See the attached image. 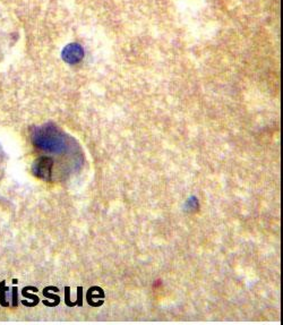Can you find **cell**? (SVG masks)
Returning <instances> with one entry per match:
<instances>
[{"instance_id": "obj_10", "label": "cell", "mask_w": 283, "mask_h": 325, "mask_svg": "<svg viewBox=\"0 0 283 325\" xmlns=\"http://www.w3.org/2000/svg\"><path fill=\"white\" fill-rule=\"evenodd\" d=\"M17 282H19V281H17V280H16V279H14V280H13V283H14V284H16Z\"/></svg>"}, {"instance_id": "obj_1", "label": "cell", "mask_w": 283, "mask_h": 325, "mask_svg": "<svg viewBox=\"0 0 283 325\" xmlns=\"http://www.w3.org/2000/svg\"><path fill=\"white\" fill-rule=\"evenodd\" d=\"M32 142L40 150L55 153L64 152L67 146V137L53 124L35 128L32 134Z\"/></svg>"}, {"instance_id": "obj_7", "label": "cell", "mask_w": 283, "mask_h": 325, "mask_svg": "<svg viewBox=\"0 0 283 325\" xmlns=\"http://www.w3.org/2000/svg\"><path fill=\"white\" fill-rule=\"evenodd\" d=\"M17 288L16 287H13V290H12V298H13V302H12V306L14 307H17L19 306V296H17Z\"/></svg>"}, {"instance_id": "obj_6", "label": "cell", "mask_w": 283, "mask_h": 325, "mask_svg": "<svg viewBox=\"0 0 283 325\" xmlns=\"http://www.w3.org/2000/svg\"><path fill=\"white\" fill-rule=\"evenodd\" d=\"M22 295H23L24 297H28V298H30V299H32V300H33V302H34V305H35V306H37V305L39 304V301H40L39 297H37V296H35V295H32V293H29V292H28V289H26V288H24V289H23V290H22Z\"/></svg>"}, {"instance_id": "obj_9", "label": "cell", "mask_w": 283, "mask_h": 325, "mask_svg": "<svg viewBox=\"0 0 283 325\" xmlns=\"http://www.w3.org/2000/svg\"><path fill=\"white\" fill-rule=\"evenodd\" d=\"M77 306L78 307H82L83 306V288L82 287H78L77 288Z\"/></svg>"}, {"instance_id": "obj_3", "label": "cell", "mask_w": 283, "mask_h": 325, "mask_svg": "<svg viewBox=\"0 0 283 325\" xmlns=\"http://www.w3.org/2000/svg\"><path fill=\"white\" fill-rule=\"evenodd\" d=\"M84 49L78 43H69L62 50V59L67 64L75 65L83 59Z\"/></svg>"}, {"instance_id": "obj_5", "label": "cell", "mask_w": 283, "mask_h": 325, "mask_svg": "<svg viewBox=\"0 0 283 325\" xmlns=\"http://www.w3.org/2000/svg\"><path fill=\"white\" fill-rule=\"evenodd\" d=\"M65 302L68 307H74V306L77 305V302L76 301H70V288L69 287L65 288Z\"/></svg>"}, {"instance_id": "obj_8", "label": "cell", "mask_w": 283, "mask_h": 325, "mask_svg": "<svg viewBox=\"0 0 283 325\" xmlns=\"http://www.w3.org/2000/svg\"><path fill=\"white\" fill-rule=\"evenodd\" d=\"M43 295H44V297H46V298H49V299H53L55 301H57L58 304H59V302H60V298L58 297V296L52 295V293L49 292V290H47L46 288L43 289Z\"/></svg>"}, {"instance_id": "obj_2", "label": "cell", "mask_w": 283, "mask_h": 325, "mask_svg": "<svg viewBox=\"0 0 283 325\" xmlns=\"http://www.w3.org/2000/svg\"><path fill=\"white\" fill-rule=\"evenodd\" d=\"M52 167H53V160L51 157L42 156V157H39L38 160H35L34 165L32 167V171L37 177L41 179L50 180Z\"/></svg>"}, {"instance_id": "obj_4", "label": "cell", "mask_w": 283, "mask_h": 325, "mask_svg": "<svg viewBox=\"0 0 283 325\" xmlns=\"http://www.w3.org/2000/svg\"><path fill=\"white\" fill-rule=\"evenodd\" d=\"M10 292V288H7L5 286V281H3L0 283V305L3 307H10V298H11V293Z\"/></svg>"}]
</instances>
